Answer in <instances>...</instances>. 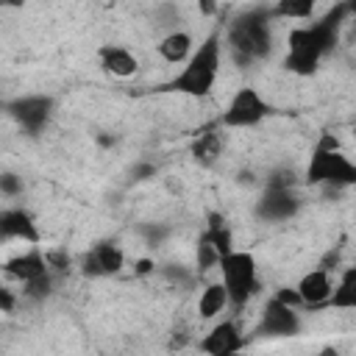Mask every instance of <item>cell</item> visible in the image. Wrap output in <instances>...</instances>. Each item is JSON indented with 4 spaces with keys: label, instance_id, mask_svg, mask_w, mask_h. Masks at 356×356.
<instances>
[{
    "label": "cell",
    "instance_id": "1",
    "mask_svg": "<svg viewBox=\"0 0 356 356\" xmlns=\"http://www.w3.org/2000/svg\"><path fill=\"white\" fill-rule=\"evenodd\" d=\"M348 14H350V3H339L337 8H331L317 22L292 28V33L286 39L284 67L295 75H312L320 67V61L334 50Z\"/></svg>",
    "mask_w": 356,
    "mask_h": 356
},
{
    "label": "cell",
    "instance_id": "2",
    "mask_svg": "<svg viewBox=\"0 0 356 356\" xmlns=\"http://www.w3.org/2000/svg\"><path fill=\"white\" fill-rule=\"evenodd\" d=\"M270 11L253 8L239 14L228 28V47L236 64L248 67L253 61H261L273 50V31H270Z\"/></svg>",
    "mask_w": 356,
    "mask_h": 356
},
{
    "label": "cell",
    "instance_id": "3",
    "mask_svg": "<svg viewBox=\"0 0 356 356\" xmlns=\"http://www.w3.org/2000/svg\"><path fill=\"white\" fill-rule=\"evenodd\" d=\"M220 56H222V42H220V33H211L203 39V44L189 53L186 58V67L172 78L170 89L181 92V95H189V97H206L214 83H217V75H220Z\"/></svg>",
    "mask_w": 356,
    "mask_h": 356
},
{
    "label": "cell",
    "instance_id": "4",
    "mask_svg": "<svg viewBox=\"0 0 356 356\" xmlns=\"http://www.w3.org/2000/svg\"><path fill=\"white\" fill-rule=\"evenodd\" d=\"M306 181L325 186H350L356 184V164L339 150V142L325 134L306 167Z\"/></svg>",
    "mask_w": 356,
    "mask_h": 356
},
{
    "label": "cell",
    "instance_id": "5",
    "mask_svg": "<svg viewBox=\"0 0 356 356\" xmlns=\"http://www.w3.org/2000/svg\"><path fill=\"white\" fill-rule=\"evenodd\" d=\"M220 270V284L228 292V306H245L256 289H259V273H256V259L245 250H228L217 261Z\"/></svg>",
    "mask_w": 356,
    "mask_h": 356
},
{
    "label": "cell",
    "instance_id": "6",
    "mask_svg": "<svg viewBox=\"0 0 356 356\" xmlns=\"http://www.w3.org/2000/svg\"><path fill=\"white\" fill-rule=\"evenodd\" d=\"M267 111H270L267 100L253 86H245V89H239L231 97V103L222 111V120L220 122L225 128H253V125H259L267 117Z\"/></svg>",
    "mask_w": 356,
    "mask_h": 356
},
{
    "label": "cell",
    "instance_id": "7",
    "mask_svg": "<svg viewBox=\"0 0 356 356\" xmlns=\"http://www.w3.org/2000/svg\"><path fill=\"white\" fill-rule=\"evenodd\" d=\"M300 209V197L295 186H264V195L256 203V214L264 222H284L292 220Z\"/></svg>",
    "mask_w": 356,
    "mask_h": 356
},
{
    "label": "cell",
    "instance_id": "8",
    "mask_svg": "<svg viewBox=\"0 0 356 356\" xmlns=\"http://www.w3.org/2000/svg\"><path fill=\"white\" fill-rule=\"evenodd\" d=\"M8 114L17 120V125L28 134H39L50 114H53V97L47 95H25V97H17L14 103H8Z\"/></svg>",
    "mask_w": 356,
    "mask_h": 356
},
{
    "label": "cell",
    "instance_id": "9",
    "mask_svg": "<svg viewBox=\"0 0 356 356\" xmlns=\"http://www.w3.org/2000/svg\"><path fill=\"white\" fill-rule=\"evenodd\" d=\"M259 331L264 337H295V334H300V317H298L295 306H286L278 298H270L261 312Z\"/></svg>",
    "mask_w": 356,
    "mask_h": 356
},
{
    "label": "cell",
    "instance_id": "10",
    "mask_svg": "<svg viewBox=\"0 0 356 356\" xmlns=\"http://www.w3.org/2000/svg\"><path fill=\"white\" fill-rule=\"evenodd\" d=\"M125 264V256L122 250L114 245V242H100L95 245L83 261H81V273L89 275V278H100V275H117Z\"/></svg>",
    "mask_w": 356,
    "mask_h": 356
},
{
    "label": "cell",
    "instance_id": "11",
    "mask_svg": "<svg viewBox=\"0 0 356 356\" xmlns=\"http://www.w3.org/2000/svg\"><path fill=\"white\" fill-rule=\"evenodd\" d=\"M39 242V228L33 222V217L25 209H3L0 211V242Z\"/></svg>",
    "mask_w": 356,
    "mask_h": 356
},
{
    "label": "cell",
    "instance_id": "12",
    "mask_svg": "<svg viewBox=\"0 0 356 356\" xmlns=\"http://www.w3.org/2000/svg\"><path fill=\"white\" fill-rule=\"evenodd\" d=\"M200 350H203V353H211V356H225V353L242 350V334H239L236 323H234V320L217 323V325L200 339Z\"/></svg>",
    "mask_w": 356,
    "mask_h": 356
},
{
    "label": "cell",
    "instance_id": "13",
    "mask_svg": "<svg viewBox=\"0 0 356 356\" xmlns=\"http://www.w3.org/2000/svg\"><path fill=\"white\" fill-rule=\"evenodd\" d=\"M298 298H300V306H320V303H328L331 298V289H334V281L328 275V270L317 267L312 273H306L300 281H298Z\"/></svg>",
    "mask_w": 356,
    "mask_h": 356
},
{
    "label": "cell",
    "instance_id": "14",
    "mask_svg": "<svg viewBox=\"0 0 356 356\" xmlns=\"http://www.w3.org/2000/svg\"><path fill=\"white\" fill-rule=\"evenodd\" d=\"M97 61H100V67H103L106 72H111L114 78H131V75L139 70L136 56H134L128 47H122V44H103V47L97 50Z\"/></svg>",
    "mask_w": 356,
    "mask_h": 356
},
{
    "label": "cell",
    "instance_id": "15",
    "mask_svg": "<svg viewBox=\"0 0 356 356\" xmlns=\"http://www.w3.org/2000/svg\"><path fill=\"white\" fill-rule=\"evenodd\" d=\"M6 273H8L11 278L28 284V281H33V278H39V275H44V273H50V270H47L44 253H42L39 248H31V250H25V253L8 259V261H6Z\"/></svg>",
    "mask_w": 356,
    "mask_h": 356
},
{
    "label": "cell",
    "instance_id": "16",
    "mask_svg": "<svg viewBox=\"0 0 356 356\" xmlns=\"http://www.w3.org/2000/svg\"><path fill=\"white\" fill-rule=\"evenodd\" d=\"M159 56L167 61V64H181L189 58L192 53V36L186 31H170L159 44H156Z\"/></svg>",
    "mask_w": 356,
    "mask_h": 356
},
{
    "label": "cell",
    "instance_id": "17",
    "mask_svg": "<svg viewBox=\"0 0 356 356\" xmlns=\"http://www.w3.org/2000/svg\"><path fill=\"white\" fill-rule=\"evenodd\" d=\"M225 309H228V292H225V286L220 281L206 284L200 289V298H197V314H200V320H214Z\"/></svg>",
    "mask_w": 356,
    "mask_h": 356
},
{
    "label": "cell",
    "instance_id": "18",
    "mask_svg": "<svg viewBox=\"0 0 356 356\" xmlns=\"http://www.w3.org/2000/svg\"><path fill=\"white\" fill-rule=\"evenodd\" d=\"M328 303L337 306V309H353L356 306V267H348L339 275V281L331 289Z\"/></svg>",
    "mask_w": 356,
    "mask_h": 356
},
{
    "label": "cell",
    "instance_id": "19",
    "mask_svg": "<svg viewBox=\"0 0 356 356\" xmlns=\"http://www.w3.org/2000/svg\"><path fill=\"white\" fill-rule=\"evenodd\" d=\"M203 239H206L220 256L228 253V250H234V248H231V245H234L231 231H228V225H225V220H222L220 214H209V228H206Z\"/></svg>",
    "mask_w": 356,
    "mask_h": 356
},
{
    "label": "cell",
    "instance_id": "20",
    "mask_svg": "<svg viewBox=\"0 0 356 356\" xmlns=\"http://www.w3.org/2000/svg\"><path fill=\"white\" fill-rule=\"evenodd\" d=\"M220 153H222V139H220V134H214V131L200 134L197 142L192 145V156H195L200 164H214Z\"/></svg>",
    "mask_w": 356,
    "mask_h": 356
},
{
    "label": "cell",
    "instance_id": "21",
    "mask_svg": "<svg viewBox=\"0 0 356 356\" xmlns=\"http://www.w3.org/2000/svg\"><path fill=\"white\" fill-rule=\"evenodd\" d=\"M314 6H317V0H278L270 14L281 17V19H306V17H312Z\"/></svg>",
    "mask_w": 356,
    "mask_h": 356
},
{
    "label": "cell",
    "instance_id": "22",
    "mask_svg": "<svg viewBox=\"0 0 356 356\" xmlns=\"http://www.w3.org/2000/svg\"><path fill=\"white\" fill-rule=\"evenodd\" d=\"M217 261H220V253L200 236V242H197V273H200V275L209 273L211 267H217Z\"/></svg>",
    "mask_w": 356,
    "mask_h": 356
},
{
    "label": "cell",
    "instance_id": "23",
    "mask_svg": "<svg viewBox=\"0 0 356 356\" xmlns=\"http://www.w3.org/2000/svg\"><path fill=\"white\" fill-rule=\"evenodd\" d=\"M22 192V178L14 172H0V195L6 197H17Z\"/></svg>",
    "mask_w": 356,
    "mask_h": 356
},
{
    "label": "cell",
    "instance_id": "24",
    "mask_svg": "<svg viewBox=\"0 0 356 356\" xmlns=\"http://www.w3.org/2000/svg\"><path fill=\"white\" fill-rule=\"evenodd\" d=\"M44 261H47V270L50 273H64L70 267V256L61 253V250H47L44 253Z\"/></svg>",
    "mask_w": 356,
    "mask_h": 356
},
{
    "label": "cell",
    "instance_id": "25",
    "mask_svg": "<svg viewBox=\"0 0 356 356\" xmlns=\"http://www.w3.org/2000/svg\"><path fill=\"white\" fill-rule=\"evenodd\" d=\"M267 186H295V172L292 170H275V172H270Z\"/></svg>",
    "mask_w": 356,
    "mask_h": 356
},
{
    "label": "cell",
    "instance_id": "26",
    "mask_svg": "<svg viewBox=\"0 0 356 356\" xmlns=\"http://www.w3.org/2000/svg\"><path fill=\"white\" fill-rule=\"evenodd\" d=\"M164 273H167V278H170V281L181 284V286H192V284H195V273H186L181 264H178V270H172V267H170V270H164Z\"/></svg>",
    "mask_w": 356,
    "mask_h": 356
},
{
    "label": "cell",
    "instance_id": "27",
    "mask_svg": "<svg viewBox=\"0 0 356 356\" xmlns=\"http://www.w3.org/2000/svg\"><path fill=\"white\" fill-rule=\"evenodd\" d=\"M273 298H278L281 303H286V306H300V298H298V289H278Z\"/></svg>",
    "mask_w": 356,
    "mask_h": 356
},
{
    "label": "cell",
    "instance_id": "28",
    "mask_svg": "<svg viewBox=\"0 0 356 356\" xmlns=\"http://www.w3.org/2000/svg\"><path fill=\"white\" fill-rule=\"evenodd\" d=\"M131 175H134V181H145V178L156 175V167H153V164H136V167L131 170Z\"/></svg>",
    "mask_w": 356,
    "mask_h": 356
},
{
    "label": "cell",
    "instance_id": "29",
    "mask_svg": "<svg viewBox=\"0 0 356 356\" xmlns=\"http://www.w3.org/2000/svg\"><path fill=\"white\" fill-rule=\"evenodd\" d=\"M145 234H147V242H150V245H159V242L167 236V228H159V225L153 228V225H147Z\"/></svg>",
    "mask_w": 356,
    "mask_h": 356
},
{
    "label": "cell",
    "instance_id": "30",
    "mask_svg": "<svg viewBox=\"0 0 356 356\" xmlns=\"http://www.w3.org/2000/svg\"><path fill=\"white\" fill-rule=\"evenodd\" d=\"M14 306H17V298H14L8 289L0 286V312H11Z\"/></svg>",
    "mask_w": 356,
    "mask_h": 356
},
{
    "label": "cell",
    "instance_id": "31",
    "mask_svg": "<svg viewBox=\"0 0 356 356\" xmlns=\"http://www.w3.org/2000/svg\"><path fill=\"white\" fill-rule=\"evenodd\" d=\"M156 270V261L153 259H139L136 264H134V273L136 275H147V273H153Z\"/></svg>",
    "mask_w": 356,
    "mask_h": 356
},
{
    "label": "cell",
    "instance_id": "32",
    "mask_svg": "<svg viewBox=\"0 0 356 356\" xmlns=\"http://www.w3.org/2000/svg\"><path fill=\"white\" fill-rule=\"evenodd\" d=\"M197 11L203 17H214L217 14V0H197Z\"/></svg>",
    "mask_w": 356,
    "mask_h": 356
},
{
    "label": "cell",
    "instance_id": "33",
    "mask_svg": "<svg viewBox=\"0 0 356 356\" xmlns=\"http://www.w3.org/2000/svg\"><path fill=\"white\" fill-rule=\"evenodd\" d=\"M25 0H0V8H19Z\"/></svg>",
    "mask_w": 356,
    "mask_h": 356
}]
</instances>
